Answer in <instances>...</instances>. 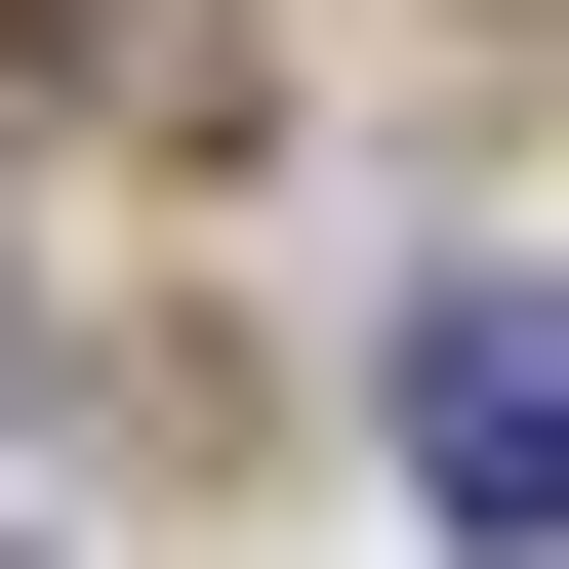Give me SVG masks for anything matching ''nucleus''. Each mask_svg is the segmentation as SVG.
Here are the masks:
<instances>
[{"label":"nucleus","instance_id":"1","mask_svg":"<svg viewBox=\"0 0 569 569\" xmlns=\"http://www.w3.org/2000/svg\"><path fill=\"white\" fill-rule=\"evenodd\" d=\"M407 488L488 569H569V284H407Z\"/></svg>","mask_w":569,"mask_h":569}]
</instances>
